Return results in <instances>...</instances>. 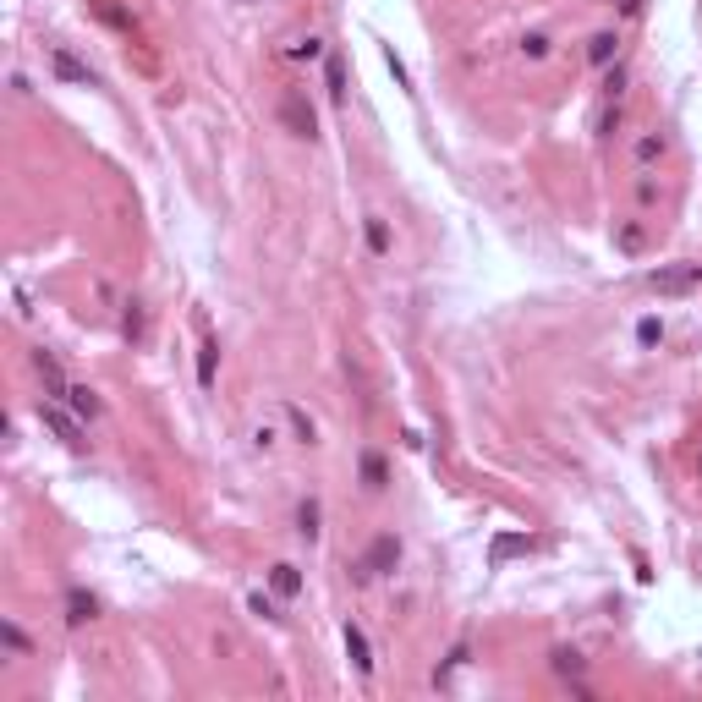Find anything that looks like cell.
Returning <instances> with one entry per match:
<instances>
[{
	"mask_svg": "<svg viewBox=\"0 0 702 702\" xmlns=\"http://www.w3.org/2000/svg\"><path fill=\"white\" fill-rule=\"evenodd\" d=\"M39 423H44L60 444H67V451H88V439H83V428H88V423L77 418V411H72L67 401H50V395H44V401H39Z\"/></svg>",
	"mask_w": 702,
	"mask_h": 702,
	"instance_id": "1",
	"label": "cell"
},
{
	"mask_svg": "<svg viewBox=\"0 0 702 702\" xmlns=\"http://www.w3.org/2000/svg\"><path fill=\"white\" fill-rule=\"evenodd\" d=\"M401 565V538L395 532H379L373 544H368V554L357 560V582H373V577H385V570H395Z\"/></svg>",
	"mask_w": 702,
	"mask_h": 702,
	"instance_id": "2",
	"label": "cell"
},
{
	"mask_svg": "<svg viewBox=\"0 0 702 702\" xmlns=\"http://www.w3.org/2000/svg\"><path fill=\"white\" fill-rule=\"evenodd\" d=\"M280 121L291 126L297 138H307V143L318 138V116H313V105H307L302 88H285V93H280Z\"/></svg>",
	"mask_w": 702,
	"mask_h": 702,
	"instance_id": "3",
	"label": "cell"
},
{
	"mask_svg": "<svg viewBox=\"0 0 702 702\" xmlns=\"http://www.w3.org/2000/svg\"><path fill=\"white\" fill-rule=\"evenodd\" d=\"M34 379H39V385H44V395L50 401H67V390H72V379H67V368H60L55 363V351H34Z\"/></svg>",
	"mask_w": 702,
	"mask_h": 702,
	"instance_id": "4",
	"label": "cell"
},
{
	"mask_svg": "<svg viewBox=\"0 0 702 702\" xmlns=\"http://www.w3.org/2000/svg\"><path fill=\"white\" fill-rule=\"evenodd\" d=\"M664 159H669V138L658 132V126L636 132V143H631V171H653V165H664Z\"/></svg>",
	"mask_w": 702,
	"mask_h": 702,
	"instance_id": "5",
	"label": "cell"
},
{
	"mask_svg": "<svg viewBox=\"0 0 702 702\" xmlns=\"http://www.w3.org/2000/svg\"><path fill=\"white\" fill-rule=\"evenodd\" d=\"M648 285L658 297H681V291H697L702 285V264H686V269H653Z\"/></svg>",
	"mask_w": 702,
	"mask_h": 702,
	"instance_id": "6",
	"label": "cell"
},
{
	"mask_svg": "<svg viewBox=\"0 0 702 702\" xmlns=\"http://www.w3.org/2000/svg\"><path fill=\"white\" fill-rule=\"evenodd\" d=\"M50 72L60 77V83H77V88H93V83H100V77H93V67H88V60H77L67 44H55L50 50Z\"/></svg>",
	"mask_w": 702,
	"mask_h": 702,
	"instance_id": "7",
	"label": "cell"
},
{
	"mask_svg": "<svg viewBox=\"0 0 702 702\" xmlns=\"http://www.w3.org/2000/svg\"><path fill=\"white\" fill-rule=\"evenodd\" d=\"M620 28H598V34L587 39V67H598V72H610L615 60H620Z\"/></svg>",
	"mask_w": 702,
	"mask_h": 702,
	"instance_id": "8",
	"label": "cell"
},
{
	"mask_svg": "<svg viewBox=\"0 0 702 702\" xmlns=\"http://www.w3.org/2000/svg\"><path fill=\"white\" fill-rule=\"evenodd\" d=\"M615 252H620V259H642V252H648V226H642V219H615Z\"/></svg>",
	"mask_w": 702,
	"mask_h": 702,
	"instance_id": "9",
	"label": "cell"
},
{
	"mask_svg": "<svg viewBox=\"0 0 702 702\" xmlns=\"http://www.w3.org/2000/svg\"><path fill=\"white\" fill-rule=\"evenodd\" d=\"M346 658H351V669H357V675H373V648H368V631L357 626V620H346Z\"/></svg>",
	"mask_w": 702,
	"mask_h": 702,
	"instance_id": "10",
	"label": "cell"
},
{
	"mask_svg": "<svg viewBox=\"0 0 702 702\" xmlns=\"http://www.w3.org/2000/svg\"><path fill=\"white\" fill-rule=\"evenodd\" d=\"M280 418H285V428H291V439L302 444V451H313V444H318V423L307 418L297 401H280Z\"/></svg>",
	"mask_w": 702,
	"mask_h": 702,
	"instance_id": "11",
	"label": "cell"
},
{
	"mask_svg": "<svg viewBox=\"0 0 702 702\" xmlns=\"http://www.w3.org/2000/svg\"><path fill=\"white\" fill-rule=\"evenodd\" d=\"M67 406L77 411V418H83V423H93V418H105V401H100V390H93V385H77V379H72V390H67Z\"/></svg>",
	"mask_w": 702,
	"mask_h": 702,
	"instance_id": "12",
	"label": "cell"
},
{
	"mask_svg": "<svg viewBox=\"0 0 702 702\" xmlns=\"http://www.w3.org/2000/svg\"><path fill=\"white\" fill-rule=\"evenodd\" d=\"M214 379H219V340L203 335L198 340V390H214Z\"/></svg>",
	"mask_w": 702,
	"mask_h": 702,
	"instance_id": "13",
	"label": "cell"
},
{
	"mask_svg": "<svg viewBox=\"0 0 702 702\" xmlns=\"http://www.w3.org/2000/svg\"><path fill=\"white\" fill-rule=\"evenodd\" d=\"M121 335L132 340V346H143L148 340V313H143V302L132 297V302H121Z\"/></svg>",
	"mask_w": 702,
	"mask_h": 702,
	"instance_id": "14",
	"label": "cell"
},
{
	"mask_svg": "<svg viewBox=\"0 0 702 702\" xmlns=\"http://www.w3.org/2000/svg\"><path fill=\"white\" fill-rule=\"evenodd\" d=\"M88 620H100V598L83 593V587H72L67 593V626H88Z\"/></svg>",
	"mask_w": 702,
	"mask_h": 702,
	"instance_id": "15",
	"label": "cell"
},
{
	"mask_svg": "<svg viewBox=\"0 0 702 702\" xmlns=\"http://www.w3.org/2000/svg\"><path fill=\"white\" fill-rule=\"evenodd\" d=\"M363 489L368 494H385L390 489V467H385V456H379V451H363Z\"/></svg>",
	"mask_w": 702,
	"mask_h": 702,
	"instance_id": "16",
	"label": "cell"
},
{
	"mask_svg": "<svg viewBox=\"0 0 702 702\" xmlns=\"http://www.w3.org/2000/svg\"><path fill=\"white\" fill-rule=\"evenodd\" d=\"M318 522H324V505H318V499L307 494V499L297 505V538H307V544H318V532H324Z\"/></svg>",
	"mask_w": 702,
	"mask_h": 702,
	"instance_id": "17",
	"label": "cell"
},
{
	"mask_svg": "<svg viewBox=\"0 0 702 702\" xmlns=\"http://www.w3.org/2000/svg\"><path fill=\"white\" fill-rule=\"evenodd\" d=\"M0 642H6L12 658H34V642H28V631L17 620H0Z\"/></svg>",
	"mask_w": 702,
	"mask_h": 702,
	"instance_id": "18",
	"label": "cell"
},
{
	"mask_svg": "<svg viewBox=\"0 0 702 702\" xmlns=\"http://www.w3.org/2000/svg\"><path fill=\"white\" fill-rule=\"evenodd\" d=\"M269 587H275L280 598H297V593H302V577H297V565H285V560H280V565H269Z\"/></svg>",
	"mask_w": 702,
	"mask_h": 702,
	"instance_id": "19",
	"label": "cell"
},
{
	"mask_svg": "<svg viewBox=\"0 0 702 702\" xmlns=\"http://www.w3.org/2000/svg\"><path fill=\"white\" fill-rule=\"evenodd\" d=\"M363 231H368V252H373V259H390V226H385V219L368 214V219H363Z\"/></svg>",
	"mask_w": 702,
	"mask_h": 702,
	"instance_id": "20",
	"label": "cell"
},
{
	"mask_svg": "<svg viewBox=\"0 0 702 702\" xmlns=\"http://www.w3.org/2000/svg\"><path fill=\"white\" fill-rule=\"evenodd\" d=\"M285 55H291V60H307V67H313V60H324L330 50H324V39H318V34H302V39L285 44Z\"/></svg>",
	"mask_w": 702,
	"mask_h": 702,
	"instance_id": "21",
	"label": "cell"
},
{
	"mask_svg": "<svg viewBox=\"0 0 702 702\" xmlns=\"http://www.w3.org/2000/svg\"><path fill=\"white\" fill-rule=\"evenodd\" d=\"M324 88H330V105H346V72H340V55H324Z\"/></svg>",
	"mask_w": 702,
	"mask_h": 702,
	"instance_id": "22",
	"label": "cell"
},
{
	"mask_svg": "<svg viewBox=\"0 0 702 702\" xmlns=\"http://www.w3.org/2000/svg\"><path fill=\"white\" fill-rule=\"evenodd\" d=\"M522 60H532V67H538V60H549V50H554V39L549 34H522Z\"/></svg>",
	"mask_w": 702,
	"mask_h": 702,
	"instance_id": "23",
	"label": "cell"
},
{
	"mask_svg": "<svg viewBox=\"0 0 702 702\" xmlns=\"http://www.w3.org/2000/svg\"><path fill=\"white\" fill-rule=\"evenodd\" d=\"M587 669V658L577 653V648H554V675H565V681H577Z\"/></svg>",
	"mask_w": 702,
	"mask_h": 702,
	"instance_id": "24",
	"label": "cell"
},
{
	"mask_svg": "<svg viewBox=\"0 0 702 702\" xmlns=\"http://www.w3.org/2000/svg\"><path fill=\"white\" fill-rule=\"evenodd\" d=\"M631 198H636V209H653V203H658V181H653V171H636Z\"/></svg>",
	"mask_w": 702,
	"mask_h": 702,
	"instance_id": "25",
	"label": "cell"
},
{
	"mask_svg": "<svg viewBox=\"0 0 702 702\" xmlns=\"http://www.w3.org/2000/svg\"><path fill=\"white\" fill-rule=\"evenodd\" d=\"M620 126H626V105L610 100V105H603V116H598V138H615Z\"/></svg>",
	"mask_w": 702,
	"mask_h": 702,
	"instance_id": "26",
	"label": "cell"
},
{
	"mask_svg": "<svg viewBox=\"0 0 702 702\" xmlns=\"http://www.w3.org/2000/svg\"><path fill=\"white\" fill-rule=\"evenodd\" d=\"M247 439H252V451H259V456H269L275 444H280V428H275V423H252V434H247Z\"/></svg>",
	"mask_w": 702,
	"mask_h": 702,
	"instance_id": "27",
	"label": "cell"
},
{
	"mask_svg": "<svg viewBox=\"0 0 702 702\" xmlns=\"http://www.w3.org/2000/svg\"><path fill=\"white\" fill-rule=\"evenodd\" d=\"M603 100H626V67H620V60L603 72Z\"/></svg>",
	"mask_w": 702,
	"mask_h": 702,
	"instance_id": "28",
	"label": "cell"
},
{
	"mask_svg": "<svg viewBox=\"0 0 702 702\" xmlns=\"http://www.w3.org/2000/svg\"><path fill=\"white\" fill-rule=\"evenodd\" d=\"M247 610L259 615V620H280V610H275V598H264V593H252L247 598Z\"/></svg>",
	"mask_w": 702,
	"mask_h": 702,
	"instance_id": "29",
	"label": "cell"
},
{
	"mask_svg": "<svg viewBox=\"0 0 702 702\" xmlns=\"http://www.w3.org/2000/svg\"><path fill=\"white\" fill-rule=\"evenodd\" d=\"M636 340H642V346L664 340V324H658V318H642V324H636Z\"/></svg>",
	"mask_w": 702,
	"mask_h": 702,
	"instance_id": "30",
	"label": "cell"
},
{
	"mask_svg": "<svg viewBox=\"0 0 702 702\" xmlns=\"http://www.w3.org/2000/svg\"><path fill=\"white\" fill-rule=\"evenodd\" d=\"M615 12H620V22H636L648 12V0H615Z\"/></svg>",
	"mask_w": 702,
	"mask_h": 702,
	"instance_id": "31",
	"label": "cell"
},
{
	"mask_svg": "<svg viewBox=\"0 0 702 702\" xmlns=\"http://www.w3.org/2000/svg\"><path fill=\"white\" fill-rule=\"evenodd\" d=\"M697 477H702V456H697Z\"/></svg>",
	"mask_w": 702,
	"mask_h": 702,
	"instance_id": "32",
	"label": "cell"
}]
</instances>
